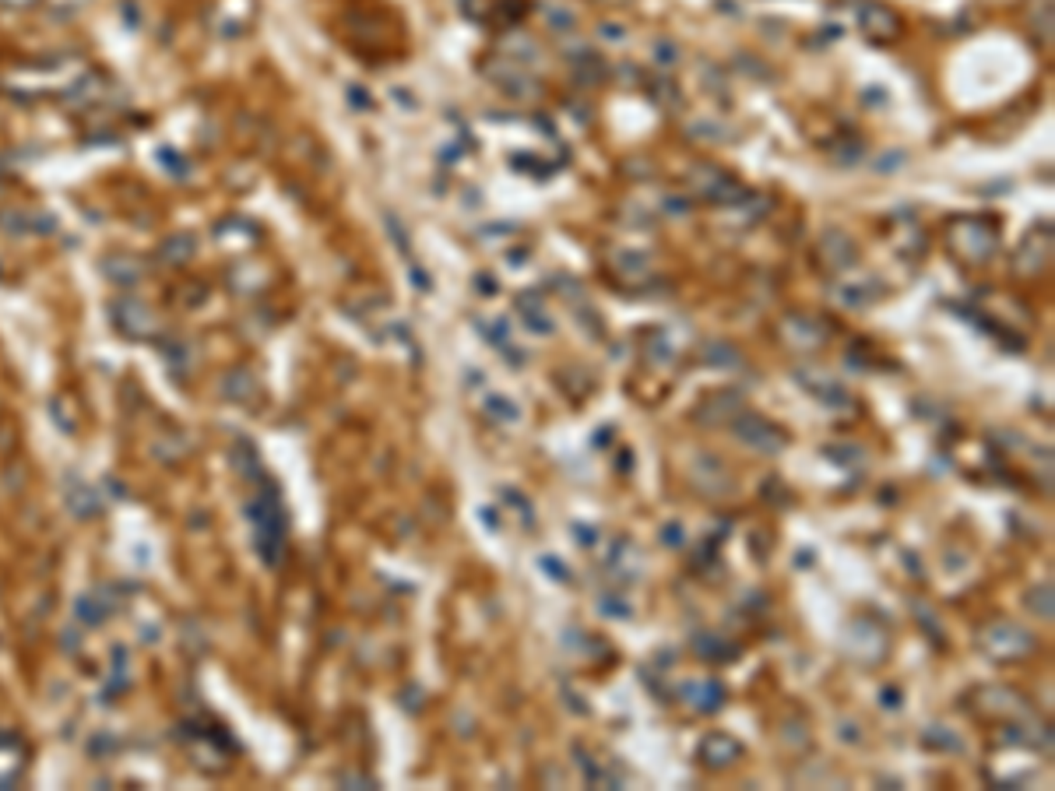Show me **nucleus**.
Returning <instances> with one entry per match:
<instances>
[{
    "instance_id": "f257e3e1",
    "label": "nucleus",
    "mask_w": 1055,
    "mask_h": 791,
    "mask_svg": "<svg viewBox=\"0 0 1055 791\" xmlns=\"http://www.w3.org/2000/svg\"><path fill=\"white\" fill-rule=\"evenodd\" d=\"M985 644H989V654L995 658H1023L1034 651V636L1013 623H999L985 633Z\"/></svg>"
},
{
    "instance_id": "f03ea898",
    "label": "nucleus",
    "mask_w": 1055,
    "mask_h": 791,
    "mask_svg": "<svg viewBox=\"0 0 1055 791\" xmlns=\"http://www.w3.org/2000/svg\"><path fill=\"white\" fill-rule=\"evenodd\" d=\"M954 247L960 253H967L971 260H985L992 250H995V232L978 225V221H960L954 229Z\"/></svg>"
},
{
    "instance_id": "7ed1b4c3",
    "label": "nucleus",
    "mask_w": 1055,
    "mask_h": 791,
    "mask_svg": "<svg viewBox=\"0 0 1055 791\" xmlns=\"http://www.w3.org/2000/svg\"><path fill=\"white\" fill-rule=\"evenodd\" d=\"M113 320H117V327H120L124 334H134V338H145V334L155 331V316H152V310H148L145 303H134V299L117 303V306H113Z\"/></svg>"
},
{
    "instance_id": "20e7f679",
    "label": "nucleus",
    "mask_w": 1055,
    "mask_h": 791,
    "mask_svg": "<svg viewBox=\"0 0 1055 791\" xmlns=\"http://www.w3.org/2000/svg\"><path fill=\"white\" fill-rule=\"evenodd\" d=\"M736 433L746 443H749V447H757V450H768V454H777V450L785 447V433H781V429H774V426H770V422H764V419H739Z\"/></svg>"
},
{
    "instance_id": "39448f33",
    "label": "nucleus",
    "mask_w": 1055,
    "mask_h": 791,
    "mask_svg": "<svg viewBox=\"0 0 1055 791\" xmlns=\"http://www.w3.org/2000/svg\"><path fill=\"white\" fill-rule=\"evenodd\" d=\"M862 29L876 39H890L900 29V18L883 4H869V7H862Z\"/></svg>"
},
{
    "instance_id": "423d86ee",
    "label": "nucleus",
    "mask_w": 1055,
    "mask_h": 791,
    "mask_svg": "<svg viewBox=\"0 0 1055 791\" xmlns=\"http://www.w3.org/2000/svg\"><path fill=\"white\" fill-rule=\"evenodd\" d=\"M701 757L711 763V767H725L739 757V742L729 739V735H707L701 746Z\"/></svg>"
},
{
    "instance_id": "0eeeda50",
    "label": "nucleus",
    "mask_w": 1055,
    "mask_h": 791,
    "mask_svg": "<svg viewBox=\"0 0 1055 791\" xmlns=\"http://www.w3.org/2000/svg\"><path fill=\"white\" fill-rule=\"evenodd\" d=\"M690 696H693V707H697V711H718V707H721V700H725V693H721V686H718V683H701V686H690Z\"/></svg>"
},
{
    "instance_id": "6e6552de",
    "label": "nucleus",
    "mask_w": 1055,
    "mask_h": 791,
    "mask_svg": "<svg viewBox=\"0 0 1055 791\" xmlns=\"http://www.w3.org/2000/svg\"><path fill=\"white\" fill-rule=\"evenodd\" d=\"M703 359L714 363V366H732V363H739V352L732 345H725V342H711L703 348Z\"/></svg>"
},
{
    "instance_id": "1a4fd4ad",
    "label": "nucleus",
    "mask_w": 1055,
    "mask_h": 791,
    "mask_svg": "<svg viewBox=\"0 0 1055 791\" xmlns=\"http://www.w3.org/2000/svg\"><path fill=\"white\" fill-rule=\"evenodd\" d=\"M106 271H109L120 285H130L134 278H137V264L127 260V257H113V260L106 264Z\"/></svg>"
},
{
    "instance_id": "9d476101",
    "label": "nucleus",
    "mask_w": 1055,
    "mask_h": 791,
    "mask_svg": "<svg viewBox=\"0 0 1055 791\" xmlns=\"http://www.w3.org/2000/svg\"><path fill=\"white\" fill-rule=\"evenodd\" d=\"M191 236H176V240H169V243H165V257H169V260H187V257H191Z\"/></svg>"
},
{
    "instance_id": "9b49d317",
    "label": "nucleus",
    "mask_w": 1055,
    "mask_h": 791,
    "mask_svg": "<svg viewBox=\"0 0 1055 791\" xmlns=\"http://www.w3.org/2000/svg\"><path fill=\"white\" fill-rule=\"evenodd\" d=\"M485 405H489L493 411H500L504 419H517V405H511V401H504V398H489Z\"/></svg>"
},
{
    "instance_id": "f8f14e48",
    "label": "nucleus",
    "mask_w": 1055,
    "mask_h": 791,
    "mask_svg": "<svg viewBox=\"0 0 1055 791\" xmlns=\"http://www.w3.org/2000/svg\"><path fill=\"white\" fill-rule=\"evenodd\" d=\"M679 61V57H675V46H665V42H662V46H658V63H675Z\"/></svg>"
},
{
    "instance_id": "ddd939ff",
    "label": "nucleus",
    "mask_w": 1055,
    "mask_h": 791,
    "mask_svg": "<svg viewBox=\"0 0 1055 791\" xmlns=\"http://www.w3.org/2000/svg\"><path fill=\"white\" fill-rule=\"evenodd\" d=\"M4 4H14V7H25V4H33V0H4Z\"/></svg>"
}]
</instances>
